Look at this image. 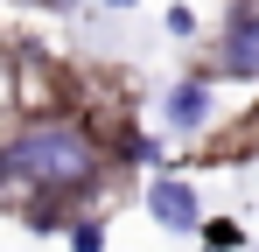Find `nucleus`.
<instances>
[{
	"mask_svg": "<svg viewBox=\"0 0 259 252\" xmlns=\"http://www.w3.org/2000/svg\"><path fill=\"white\" fill-rule=\"evenodd\" d=\"M105 7H133V0H105Z\"/></svg>",
	"mask_w": 259,
	"mask_h": 252,
	"instance_id": "7",
	"label": "nucleus"
},
{
	"mask_svg": "<svg viewBox=\"0 0 259 252\" xmlns=\"http://www.w3.org/2000/svg\"><path fill=\"white\" fill-rule=\"evenodd\" d=\"M70 245H77V252H98V245H105V231H98V224H77V231H70Z\"/></svg>",
	"mask_w": 259,
	"mask_h": 252,
	"instance_id": "6",
	"label": "nucleus"
},
{
	"mask_svg": "<svg viewBox=\"0 0 259 252\" xmlns=\"http://www.w3.org/2000/svg\"><path fill=\"white\" fill-rule=\"evenodd\" d=\"M147 210H154V224H168V231H203V210H196V189H189V182H154Z\"/></svg>",
	"mask_w": 259,
	"mask_h": 252,
	"instance_id": "2",
	"label": "nucleus"
},
{
	"mask_svg": "<svg viewBox=\"0 0 259 252\" xmlns=\"http://www.w3.org/2000/svg\"><path fill=\"white\" fill-rule=\"evenodd\" d=\"M203 119H210V91H203V84H175L168 91V126L175 133H196Z\"/></svg>",
	"mask_w": 259,
	"mask_h": 252,
	"instance_id": "4",
	"label": "nucleus"
},
{
	"mask_svg": "<svg viewBox=\"0 0 259 252\" xmlns=\"http://www.w3.org/2000/svg\"><path fill=\"white\" fill-rule=\"evenodd\" d=\"M7 182L84 189V182H98V147H91V133H77V126L42 119V126H28V133L7 147Z\"/></svg>",
	"mask_w": 259,
	"mask_h": 252,
	"instance_id": "1",
	"label": "nucleus"
},
{
	"mask_svg": "<svg viewBox=\"0 0 259 252\" xmlns=\"http://www.w3.org/2000/svg\"><path fill=\"white\" fill-rule=\"evenodd\" d=\"M217 63H224L231 77H259V14H245V21H238V28L224 35Z\"/></svg>",
	"mask_w": 259,
	"mask_h": 252,
	"instance_id": "3",
	"label": "nucleus"
},
{
	"mask_svg": "<svg viewBox=\"0 0 259 252\" xmlns=\"http://www.w3.org/2000/svg\"><path fill=\"white\" fill-rule=\"evenodd\" d=\"M203 245H210V252H231V245H238V224H203Z\"/></svg>",
	"mask_w": 259,
	"mask_h": 252,
	"instance_id": "5",
	"label": "nucleus"
}]
</instances>
